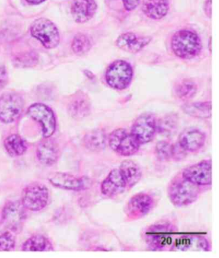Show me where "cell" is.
<instances>
[{
    "label": "cell",
    "instance_id": "obj_1",
    "mask_svg": "<svg viewBox=\"0 0 219 258\" xmlns=\"http://www.w3.org/2000/svg\"><path fill=\"white\" fill-rule=\"evenodd\" d=\"M168 195L175 206H188L194 203L199 198V186L186 180L183 176L176 177L170 183Z\"/></svg>",
    "mask_w": 219,
    "mask_h": 258
},
{
    "label": "cell",
    "instance_id": "obj_2",
    "mask_svg": "<svg viewBox=\"0 0 219 258\" xmlns=\"http://www.w3.org/2000/svg\"><path fill=\"white\" fill-rule=\"evenodd\" d=\"M171 46L176 56L190 59L199 54L202 45L201 39L195 32L181 30L172 37Z\"/></svg>",
    "mask_w": 219,
    "mask_h": 258
},
{
    "label": "cell",
    "instance_id": "obj_3",
    "mask_svg": "<svg viewBox=\"0 0 219 258\" xmlns=\"http://www.w3.org/2000/svg\"><path fill=\"white\" fill-rule=\"evenodd\" d=\"M133 77L131 65L123 60H118L109 65L106 73V80L113 89L122 90L130 85Z\"/></svg>",
    "mask_w": 219,
    "mask_h": 258
},
{
    "label": "cell",
    "instance_id": "obj_4",
    "mask_svg": "<svg viewBox=\"0 0 219 258\" xmlns=\"http://www.w3.org/2000/svg\"><path fill=\"white\" fill-rule=\"evenodd\" d=\"M175 230L172 225L166 223L156 224L149 228L145 232V241L153 250H160L173 243L172 235Z\"/></svg>",
    "mask_w": 219,
    "mask_h": 258
},
{
    "label": "cell",
    "instance_id": "obj_5",
    "mask_svg": "<svg viewBox=\"0 0 219 258\" xmlns=\"http://www.w3.org/2000/svg\"><path fill=\"white\" fill-rule=\"evenodd\" d=\"M31 34L38 39L44 46L53 48L59 45L60 36L57 27L46 18H39L32 23Z\"/></svg>",
    "mask_w": 219,
    "mask_h": 258
},
{
    "label": "cell",
    "instance_id": "obj_6",
    "mask_svg": "<svg viewBox=\"0 0 219 258\" xmlns=\"http://www.w3.org/2000/svg\"><path fill=\"white\" fill-rule=\"evenodd\" d=\"M49 190L44 184L32 183L23 190L22 203L24 208L31 211L42 210L47 205Z\"/></svg>",
    "mask_w": 219,
    "mask_h": 258
},
{
    "label": "cell",
    "instance_id": "obj_7",
    "mask_svg": "<svg viewBox=\"0 0 219 258\" xmlns=\"http://www.w3.org/2000/svg\"><path fill=\"white\" fill-rule=\"evenodd\" d=\"M23 106L24 101L18 93L2 95L0 97V121L6 124L15 122L22 113Z\"/></svg>",
    "mask_w": 219,
    "mask_h": 258
},
{
    "label": "cell",
    "instance_id": "obj_8",
    "mask_svg": "<svg viewBox=\"0 0 219 258\" xmlns=\"http://www.w3.org/2000/svg\"><path fill=\"white\" fill-rule=\"evenodd\" d=\"M109 147L123 157H130L137 152L139 145L130 134L123 128L115 130L109 137Z\"/></svg>",
    "mask_w": 219,
    "mask_h": 258
},
{
    "label": "cell",
    "instance_id": "obj_9",
    "mask_svg": "<svg viewBox=\"0 0 219 258\" xmlns=\"http://www.w3.org/2000/svg\"><path fill=\"white\" fill-rule=\"evenodd\" d=\"M30 117L41 125L43 136L48 139L55 133L56 120L54 113L48 106L41 103H35L28 110Z\"/></svg>",
    "mask_w": 219,
    "mask_h": 258
},
{
    "label": "cell",
    "instance_id": "obj_10",
    "mask_svg": "<svg viewBox=\"0 0 219 258\" xmlns=\"http://www.w3.org/2000/svg\"><path fill=\"white\" fill-rule=\"evenodd\" d=\"M156 130L155 117L145 113L135 120L130 134L139 145H145L153 140Z\"/></svg>",
    "mask_w": 219,
    "mask_h": 258
},
{
    "label": "cell",
    "instance_id": "obj_11",
    "mask_svg": "<svg viewBox=\"0 0 219 258\" xmlns=\"http://www.w3.org/2000/svg\"><path fill=\"white\" fill-rule=\"evenodd\" d=\"M182 176L186 180L199 185H209L212 182L211 160H204L184 169Z\"/></svg>",
    "mask_w": 219,
    "mask_h": 258
},
{
    "label": "cell",
    "instance_id": "obj_12",
    "mask_svg": "<svg viewBox=\"0 0 219 258\" xmlns=\"http://www.w3.org/2000/svg\"><path fill=\"white\" fill-rule=\"evenodd\" d=\"M155 202L150 195L140 192L130 198L127 202L125 213L132 220L139 219L152 211Z\"/></svg>",
    "mask_w": 219,
    "mask_h": 258
},
{
    "label": "cell",
    "instance_id": "obj_13",
    "mask_svg": "<svg viewBox=\"0 0 219 258\" xmlns=\"http://www.w3.org/2000/svg\"><path fill=\"white\" fill-rule=\"evenodd\" d=\"M51 184L60 189L76 190H83L90 187V180L88 178L77 177V176L65 173H56L48 177Z\"/></svg>",
    "mask_w": 219,
    "mask_h": 258
},
{
    "label": "cell",
    "instance_id": "obj_14",
    "mask_svg": "<svg viewBox=\"0 0 219 258\" xmlns=\"http://www.w3.org/2000/svg\"><path fill=\"white\" fill-rule=\"evenodd\" d=\"M25 209L21 202L14 201L7 204L2 213L5 225L12 231H18L25 219Z\"/></svg>",
    "mask_w": 219,
    "mask_h": 258
},
{
    "label": "cell",
    "instance_id": "obj_15",
    "mask_svg": "<svg viewBox=\"0 0 219 258\" xmlns=\"http://www.w3.org/2000/svg\"><path fill=\"white\" fill-rule=\"evenodd\" d=\"M206 136L201 130L186 129L179 137L178 144L186 152H195L204 145Z\"/></svg>",
    "mask_w": 219,
    "mask_h": 258
},
{
    "label": "cell",
    "instance_id": "obj_16",
    "mask_svg": "<svg viewBox=\"0 0 219 258\" xmlns=\"http://www.w3.org/2000/svg\"><path fill=\"white\" fill-rule=\"evenodd\" d=\"M151 39L150 37L139 36L132 32H126L118 37L116 45L125 52L135 53L143 49Z\"/></svg>",
    "mask_w": 219,
    "mask_h": 258
},
{
    "label": "cell",
    "instance_id": "obj_17",
    "mask_svg": "<svg viewBox=\"0 0 219 258\" xmlns=\"http://www.w3.org/2000/svg\"><path fill=\"white\" fill-rule=\"evenodd\" d=\"M126 187L119 169H114L102 182L101 191L105 196L113 197L123 194Z\"/></svg>",
    "mask_w": 219,
    "mask_h": 258
},
{
    "label": "cell",
    "instance_id": "obj_18",
    "mask_svg": "<svg viewBox=\"0 0 219 258\" xmlns=\"http://www.w3.org/2000/svg\"><path fill=\"white\" fill-rule=\"evenodd\" d=\"M97 9L95 0H74L71 15L76 22L83 23L92 19Z\"/></svg>",
    "mask_w": 219,
    "mask_h": 258
},
{
    "label": "cell",
    "instance_id": "obj_19",
    "mask_svg": "<svg viewBox=\"0 0 219 258\" xmlns=\"http://www.w3.org/2000/svg\"><path fill=\"white\" fill-rule=\"evenodd\" d=\"M36 154L37 159L42 164L47 166H52L59 158V147L54 142L45 141L39 144Z\"/></svg>",
    "mask_w": 219,
    "mask_h": 258
},
{
    "label": "cell",
    "instance_id": "obj_20",
    "mask_svg": "<svg viewBox=\"0 0 219 258\" xmlns=\"http://www.w3.org/2000/svg\"><path fill=\"white\" fill-rule=\"evenodd\" d=\"M169 9L168 0H143L142 10L148 17L160 20L166 16Z\"/></svg>",
    "mask_w": 219,
    "mask_h": 258
},
{
    "label": "cell",
    "instance_id": "obj_21",
    "mask_svg": "<svg viewBox=\"0 0 219 258\" xmlns=\"http://www.w3.org/2000/svg\"><path fill=\"white\" fill-rule=\"evenodd\" d=\"M121 175L124 180L127 187L131 188L140 180L142 173L140 168L136 163L130 160H124L121 164L120 168Z\"/></svg>",
    "mask_w": 219,
    "mask_h": 258
},
{
    "label": "cell",
    "instance_id": "obj_22",
    "mask_svg": "<svg viewBox=\"0 0 219 258\" xmlns=\"http://www.w3.org/2000/svg\"><path fill=\"white\" fill-rule=\"evenodd\" d=\"M84 144L86 148L92 152H101L107 145L106 134L103 130H93L86 135Z\"/></svg>",
    "mask_w": 219,
    "mask_h": 258
},
{
    "label": "cell",
    "instance_id": "obj_23",
    "mask_svg": "<svg viewBox=\"0 0 219 258\" xmlns=\"http://www.w3.org/2000/svg\"><path fill=\"white\" fill-rule=\"evenodd\" d=\"M4 147L11 157L22 156L27 152V146L25 141L17 134L8 136L4 141Z\"/></svg>",
    "mask_w": 219,
    "mask_h": 258
},
{
    "label": "cell",
    "instance_id": "obj_24",
    "mask_svg": "<svg viewBox=\"0 0 219 258\" xmlns=\"http://www.w3.org/2000/svg\"><path fill=\"white\" fill-rule=\"evenodd\" d=\"M52 245L45 236L37 234L30 237L22 246V250L26 252H42L50 250Z\"/></svg>",
    "mask_w": 219,
    "mask_h": 258
},
{
    "label": "cell",
    "instance_id": "obj_25",
    "mask_svg": "<svg viewBox=\"0 0 219 258\" xmlns=\"http://www.w3.org/2000/svg\"><path fill=\"white\" fill-rule=\"evenodd\" d=\"M183 110L192 117L207 118L211 115V102H201L186 104L183 106Z\"/></svg>",
    "mask_w": 219,
    "mask_h": 258
},
{
    "label": "cell",
    "instance_id": "obj_26",
    "mask_svg": "<svg viewBox=\"0 0 219 258\" xmlns=\"http://www.w3.org/2000/svg\"><path fill=\"white\" fill-rule=\"evenodd\" d=\"M69 113L72 117L76 118H83L89 115L91 106L89 100L85 95H79L72 101L69 105Z\"/></svg>",
    "mask_w": 219,
    "mask_h": 258
},
{
    "label": "cell",
    "instance_id": "obj_27",
    "mask_svg": "<svg viewBox=\"0 0 219 258\" xmlns=\"http://www.w3.org/2000/svg\"><path fill=\"white\" fill-rule=\"evenodd\" d=\"M197 86L192 80H184L176 88V94L179 99L187 101L196 94Z\"/></svg>",
    "mask_w": 219,
    "mask_h": 258
},
{
    "label": "cell",
    "instance_id": "obj_28",
    "mask_svg": "<svg viewBox=\"0 0 219 258\" xmlns=\"http://www.w3.org/2000/svg\"><path fill=\"white\" fill-rule=\"evenodd\" d=\"M92 48V43L88 36L83 34H79L75 36L72 42V49L77 55H83L89 52Z\"/></svg>",
    "mask_w": 219,
    "mask_h": 258
},
{
    "label": "cell",
    "instance_id": "obj_29",
    "mask_svg": "<svg viewBox=\"0 0 219 258\" xmlns=\"http://www.w3.org/2000/svg\"><path fill=\"white\" fill-rule=\"evenodd\" d=\"M174 145L166 141H160L156 144L155 153L157 159L165 162L173 159Z\"/></svg>",
    "mask_w": 219,
    "mask_h": 258
},
{
    "label": "cell",
    "instance_id": "obj_30",
    "mask_svg": "<svg viewBox=\"0 0 219 258\" xmlns=\"http://www.w3.org/2000/svg\"><path fill=\"white\" fill-rule=\"evenodd\" d=\"M178 125L177 117L174 115H169L162 118L159 124H156V130H159L160 133L165 136H169L174 133Z\"/></svg>",
    "mask_w": 219,
    "mask_h": 258
},
{
    "label": "cell",
    "instance_id": "obj_31",
    "mask_svg": "<svg viewBox=\"0 0 219 258\" xmlns=\"http://www.w3.org/2000/svg\"><path fill=\"white\" fill-rule=\"evenodd\" d=\"M16 238L11 232H5L0 235V251H11L15 248Z\"/></svg>",
    "mask_w": 219,
    "mask_h": 258
},
{
    "label": "cell",
    "instance_id": "obj_32",
    "mask_svg": "<svg viewBox=\"0 0 219 258\" xmlns=\"http://www.w3.org/2000/svg\"><path fill=\"white\" fill-rule=\"evenodd\" d=\"M173 244V243H172ZM193 245V239L188 236L179 237L173 244V247L178 250L186 251Z\"/></svg>",
    "mask_w": 219,
    "mask_h": 258
},
{
    "label": "cell",
    "instance_id": "obj_33",
    "mask_svg": "<svg viewBox=\"0 0 219 258\" xmlns=\"http://www.w3.org/2000/svg\"><path fill=\"white\" fill-rule=\"evenodd\" d=\"M8 82V74L4 66L0 64V90L6 87Z\"/></svg>",
    "mask_w": 219,
    "mask_h": 258
},
{
    "label": "cell",
    "instance_id": "obj_34",
    "mask_svg": "<svg viewBox=\"0 0 219 258\" xmlns=\"http://www.w3.org/2000/svg\"><path fill=\"white\" fill-rule=\"evenodd\" d=\"M123 6L128 11H133L138 6L140 0H122Z\"/></svg>",
    "mask_w": 219,
    "mask_h": 258
},
{
    "label": "cell",
    "instance_id": "obj_35",
    "mask_svg": "<svg viewBox=\"0 0 219 258\" xmlns=\"http://www.w3.org/2000/svg\"><path fill=\"white\" fill-rule=\"evenodd\" d=\"M197 246L202 250H208L209 244L208 241L202 237H197L196 239Z\"/></svg>",
    "mask_w": 219,
    "mask_h": 258
},
{
    "label": "cell",
    "instance_id": "obj_36",
    "mask_svg": "<svg viewBox=\"0 0 219 258\" xmlns=\"http://www.w3.org/2000/svg\"><path fill=\"white\" fill-rule=\"evenodd\" d=\"M205 12L208 17L211 16V0H206L204 6Z\"/></svg>",
    "mask_w": 219,
    "mask_h": 258
},
{
    "label": "cell",
    "instance_id": "obj_37",
    "mask_svg": "<svg viewBox=\"0 0 219 258\" xmlns=\"http://www.w3.org/2000/svg\"><path fill=\"white\" fill-rule=\"evenodd\" d=\"M26 1L32 4H39L45 1V0H26Z\"/></svg>",
    "mask_w": 219,
    "mask_h": 258
}]
</instances>
